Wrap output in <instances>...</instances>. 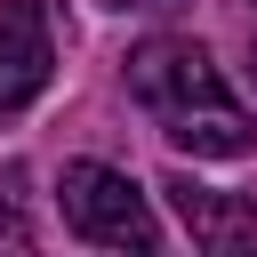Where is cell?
<instances>
[{
	"mask_svg": "<svg viewBox=\"0 0 257 257\" xmlns=\"http://www.w3.org/2000/svg\"><path fill=\"white\" fill-rule=\"evenodd\" d=\"M128 96L193 161H241V153H257V120L233 104V88H225V72L209 64L201 40H177V32L137 40L128 48Z\"/></svg>",
	"mask_w": 257,
	"mask_h": 257,
	"instance_id": "cell-1",
	"label": "cell"
},
{
	"mask_svg": "<svg viewBox=\"0 0 257 257\" xmlns=\"http://www.w3.org/2000/svg\"><path fill=\"white\" fill-rule=\"evenodd\" d=\"M56 209H64V225H72L80 241H96V249H137V257L161 249V225H153L145 193H137L120 169H104V161H64Z\"/></svg>",
	"mask_w": 257,
	"mask_h": 257,
	"instance_id": "cell-2",
	"label": "cell"
},
{
	"mask_svg": "<svg viewBox=\"0 0 257 257\" xmlns=\"http://www.w3.org/2000/svg\"><path fill=\"white\" fill-rule=\"evenodd\" d=\"M48 72H56V40H48L40 8H32V0H8V8H0V120L24 112V104L48 88Z\"/></svg>",
	"mask_w": 257,
	"mask_h": 257,
	"instance_id": "cell-3",
	"label": "cell"
},
{
	"mask_svg": "<svg viewBox=\"0 0 257 257\" xmlns=\"http://www.w3.org/2000/svg\"><path fill=\"white\" fill-rule=\"evenodd\" d=\"M161 193H169V209L185 217V233H193L201 249H249V241H257V201L217 193V185H193V177H169Z\"/></svg>",
	"mask_w": 257,
	"mask_h": 257,
	"instance_id": "cell-4",
	"label": "cell"
},
{
	"mask_svg": "<svg viewBox=\"0 0 257 257\" xmlns=\"http://www.w3.org/2000/svg\"><path fill=\"white\" fill-rule=\"evenodd\" d=\"M16 193H24V169H0V233H24V217H16Z\"/></svg>",
	"mask_w": 257,
	"mask_h": 257,
	"instance_id": "cell-5",
	"label": "cell"
},
{
	"mask_svg": "<svg viewBox=\"0 0 257 257\" xmlns=\"http://www.w3.org/2000/svg\"><path fill=\"white\" fill-rule=\"evenodd\" d=\"M120 8H177V0H120Z\"/></svg>",
	"mask_w": 257,
	"mask_h": 257,
	"instance_id": "cell-6",
	"label": "cell"
},
{
	"mask_svg": "<svg viewBox=\"0 0 257 257\" xmlns=\"http://www.w3.org/2000/svg\"><path fill=\"white\" fill-rule=\"evenodd\" d=\"M249 56H257V48H249Z\"/></svg>",
	"mask_w": 257,
	"mask_h": 257,
	"instance_id": "cell-7",
	"label": "cell"
}]
</instances>
